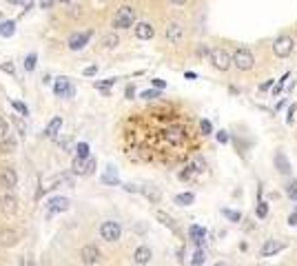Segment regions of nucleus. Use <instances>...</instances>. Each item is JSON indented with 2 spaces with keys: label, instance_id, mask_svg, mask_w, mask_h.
Instances as JSON below:
<instances>
[{
  "label": "nucleus",
  "instance_id": "7c9ffc66",
  "mask_svg": "<svg viewBox=\"0 0 297 266\" xmlns=\"http://www.w3.org/2000/svg\"><path fill=\"white\" fill-rule=\"evenodd\" d=\"M284 193H286V196H289L291 200H295V198H297V180H295V178L286 180V184H284Z\"/></svg>",
  "mask_w": 297,
  "mask_h": 266
},
{
  "label": "nucleus",
  "instance_id": "6e6d98bb",
  "mask_svg": "<svg viewBox=\"0 0 297 266\" xmlns=\"http://www.w3.org/2000/svg\"><path fill=\"white\" fill-rule=\"evenodd\" d=\"M0 69H2V71H9V73H13V65H11V63L2 65V66H0Z\"/></svg>",
  "mask_w": 297,
  "mask_h": 266
},
{
  "label": "nucleus",
  "instance_id": "c85d7f7f",
  "mask_svg": "<svg viewBox=\"0 0 297 266\" xmlns=\"http://www.w3.org/2000/svg\"><path fill=\"white\" fill-rule=\"evenodd\" d=\"M13 31H16V22H13V20H4V22H0V36L9 38V36H13Z\"/></svg>",
  "mask_w": 297,
  "mask_h": 266
},
{
  "label": "nucleus",
  "instance_id": "39448f33",
  "mask_svg": "<svg viewBox=\"0 0 297 266\" xmlns=\"http://www.w3.org/2000/svg\"><path fill=\"white\" fill-rule=\"evenodd\" d=\"M209 60H211V65H213L218 71H222V73L231 71V66H233V56L226 47H211V58Z\"/></svg>",
  "mask_w": 297,
  "mask_h": 266
},
{
  "label": "nucleus",
  "instance_id": "a19ab883",
  "mask_svg": "<svg viewBox=\"0 0 297 266\" xmlns=\"http://www.w3.org/2000/svg\"><path fill=\"white\" fill-rule=\"evenodd\" d=\"M295 113H297V104H291L289 107V111H286V125H293V120H295Z\"/></svg>",
  "mask_w": 297,
  "mask_h": 266
},
{
  "label": "nucleus",
  "instance_id": "69168bd1",
  "mask_svg": "<svg viewBox=\"0 0 297 266\" xmlns=\"http://www.w3.org/2000/svg\"><path fill=\"white\" fill-rule=\"evenodd\" d=\"M20 266H25V264H20Z\"/></svg>",
  "mask_w": 297,
  "mask_h": 266
},
{
  "label": "nucleus",
  "instance_id": "ea45409f",
  "mask_svg": "<svg viewBox=\"0 0 297 266\" xmlns=\"http://www.w3.org/2000/svg\"><path fill=\"white\" fill-rule=\"evenodd\" d=\"M195 54L200 56V58H211V47L209 45H198V51H195Z\"/></svg>",
  "mask_w": 297,
  "mask_h": 266
},
{
  "label": "nucleus",
  "instance_id": "c9c22d12",
  "mask_svg": "<svg viewBox=\"0 0 297 266\" xmlns=\"http://www.w3.org/2000/svg\"><path fill=\"white\" fill-rule=\"evenodd\" d=\"M215 137H218L220 144H228V142H231V133H228L226 129H220L218 133H215Z\"/></svg>",
  "mask_w": 297,
  "mask_h": 266
},
{
  "label": "nucleus",
  "instance_id": "b1692460",
  "mask_svg": "<svg viewBox=\"0 0 297 266\" xmlns=\"http://www.w3.org/2000/svg\"><path fill=\"white\" fill-rule=\"evenodd\" d=\"M195 178H198V173H195V169L191 166V162H186L184 169H182L180 173H178V180H180V182H191V180H195Z\"/></svg>",
  "mask_w": 297,
  "mask_h": 266
},
{
  "label": "nucleus",
  "instance_id": "8fccbe9b",
  "mask_svg": "<svg viewBox=\"0 0 297 266\" xmlns=\"http://www.w3.org/2000/svg\"><path fill=\"white\" fill-rule=\"evenodd\" d=\"M260 200H264V184H257V202H260Z\"/></svg>",
  "mask_w": 297,
  "mask_h": 266
},
{
  "label": "nucleus",
  "instance_id": "7ed1b4c3",
  "mask_svg": "<svg viewBox=\"0 0 297 266\" xmlns=\"http://www.w3.org/2000/svg\"><path fill=\"white\" fill-rule=\"evenodd\" d=\"M231 56H233V66H235L237 71H242V73H246V71H253V69H255V65H257V60H255V56H253V51L248 49V47H244V45L235 47V49L231 51Z\"/></svg>",
  "mask_w": 297,
  "mask_h": 266
},
{
  "label": "nucleus",
  "instance_id": "ddd939ff",
  "mask_svg": "<svg viewBox=\"0 0 297 266\" xmlns=\"http://www.w3.org/2000/svg\"><path fill=\"white\" fill-rule=\"evenodd\" d=\"M189 240L193 242L198 249H204V242H207V229L200 224H191L189 226Z\"/></svg>",
  "mask_w": 297,
  "mask_h": 266
},
{
  "label": "nucleus",
  "instance_id": "4c0bfd02",
  "mask_svg": "<svg viewBox=\"0 0 297 266\" xmlns=\"http://www.w3.org/2000/svg\"><path fill=\"white\" fill-rule=\"evenodd\" d=\"M140 98H145V100H155V98H160V89H147V91L140 93Z\"/></svg>",
  "mask_w": 297,
  "mask_h": 266
},
{
  "label": "nucleus",
  "instance_id": "412c9836",
  "mask_svg": "<svg viewBox=\"0 0 297 266\" xmlns=\"http://www.w3.org/2000/svg\"><path fill=\"white\" fill-rule=\"evenodd\" d=\"M62 129V118L60 116H56L54 120L49 122V127H47V131H45V137H54V140H58V133Z\"/></svg>",
  "mask_w": 297,
  "mask_h": 266
},
{
  "label": "nucleus",
  "instance_id": "5fc2aeb1",
  "mask_svg": "<svg viewBox=\"0 0 297 266\" xmlns=\"http://www.w3.org/2000/svg\"><path fill=\"white\" fill-rule=\"evenodd\" d=\"M51 4H54V0H40V7L42 9H49Z\"/></svg>",
  "mask_w": 297,
  "mask_h": 266
},
{
  "label": "nucleus",
  "instance_id": "a18cd8bd",
  "mask_svg": "<svg viewBox=\"0 0 297 266\" xmlns=\"http://www.w3.org/2000/svg\"><path fill=\"white\" fill-rule=\"evenodd\" d=\"M56 142H58V144L62 146V149H71V144H74V140H71V137H62V140L58 137V140H56Z\"/></svg>",
  "mask_w": 297,
  "mask_h": 266
},
{
  "label": "nucleus",
  "instance_id": "f3484780",
  "mask_svg": "<svg viewBox=\"0 0 297 266\" xmlns=\"http://www.w3.org/2000/svg\"><path fill=\"white\" fill-rule=\"evenodd\" d=\"M91 33H93V31H82V33H74V36L69 38V42H67V45H69V49H71V51H80V49H82V47H84V45H87V42H89Z\"/></svg>",
  "mask_w": 297,
  "mask_h": 266
},
{
  "label": "nucleus",
  "instance_id": "864d4df0",
  "mask_svg": "<svg viewBox=\"0 0 297 266\" xmlns=\"http://www.w3.org/2000/svg\"><path fill=\"white\" fill-rule=\"evenodd\" d=\"M95 71H98V66H95V65H91V66H87V69H84V75H93Z\"/></svg>",
  "mask_w": 297,
  "mask_h": 266
},
{
  "label": "nucleus",
  "instance_id": "bf43d9fd",
  "mask_svg": "<svg viewBox=\"0 0 297 266\" xmlns=\"http://www.w3.org/2000/svg\"><path fill=\"white\" fill-rule=\"evenodd\" d=\"M169 2H171V4H186L189 0H169Z\"/></svg>",
  "mask_w": 297,
  "mask_h": 266
},
{
  "label": "nucleus",
  "instance_id": "cd10ccee",
  "mask_svg": "<svg viewBox=\"0 0 297 266\" xmlns=\"http://www.w3.org/2000/svg\"><path fill=\"white\" fill-rule=\"evenodd\" d=\"M102 182L104 184H120L118 171L113 169V166H107V171H104V175H102Z\"/></svg>",
  "mask_w": 297,
  "mask_h": 266
},
{
  "label": "nucleus",
  "instance_id": "e2e57ef3",
  "mask_svg": "<svg viewBox=\"0 0 297 266\" xmlns=\"http://www.w3.org/2000/svg\"><path fill=\"white\" fill-rule=\"evenodd\" d=\"M58 2H69V0H58Z\"/></svg>",
  "mask_w": 297,
  "mask_h": 266
},
{
  "label": "nucleus",
  "instance_id": "9b49d317",
  "mask_svg": "<svg viewBox=\"0 0 297 266\" xmlns=\"http://www.w3.org/2000/svg\"><path fill=\"white\" fill-rule=\"evenodd\" d=\"M54 93L60 98H74L75 96V87L71 84L69 78H58L54 84Z\"/></svg>",
  "mask_w": 297,
  "mask_h": 266
},
{
  "label": "nucleus",
  "instance_id": "f8f14e48",
  "mask_svg": "<svg viewBox=\"0 0 297 266\" xmlns=\"http://www.w3.org/2000/svg\"><path fill=\"white\" fill-rule=\"evenodd\" d=\"M80 260H82V264H87V266L98 264V260H100V249H98L95 244L82 246V251H80Z\"/></svg>",
  "mask_w": 297,
  "mask_h": 266
},
{
  "label": "nucleus",
  "instance_id": "9d476101",
  "mask_svg": "<svg viewBox=\"0 0 297 266\" xmlns=\"http://www.w3.org/2000/svg\"><path fill=\"white\" fill-rule=\"evenodd\" d=\"M16 184H18L16 171H13L11 166H2V169H0V189L11 191V189H16Z\"/></svg>",
  "mask_w": 297,
  "mask_h": 266
},
{
  "label": "nucleus",
  "instance_id": "49530a36",
  "mask_svg": "<svg viewBox=\"0 0 297 266\" xmlns=\"http://www.w3.org/2000/svg\"><path fill=\"white\" fill-rule=\"evenodd\" d=\"M7 2H9V4H22V7H25V9H29L33 0H7Z\"/></svg>",
  "mask_w": 297,
  "mask_h": 266
},
{
  "label": "nucleus",
  "instance_id": "052dcab7",
  "mask_svg": "<svg viewBox=\"0 0 297 266\" xmlns=\"http://www.w3.org/2000/svg\"><path fill=\"white\" fill-rule=\"evenodd\" d=\"M213 266H226V264H224V262H215Z\"/></svg>",
  "mask_w": 297,
  "mask_h": 266
},
{
  "label": "nucleus",
  "instance_id": "58836bf2",
  "mask_svg": "<svg viewBox=\"0 0 297 266\" xmlns=\"http://www.w3.org/2000/svg\"><path fill=\"white\" fill-rule=\"evenodd\" d=\"M36 60H38L36 54H29V56H27V58H25V69H27V71H33V69H36Z\"/></svg>",
  "mask_w": 297,
  "mask_h": 266
},
{
  "label": "nucleus",
  "instance_id": "6ab92c4d",
  "mask_svg": "<svg viewBox=\"0 0 297 266\" xmlns=\"http://www.w3.org/2000/svg\"><path fill=\"white\" fill-rule=\"evenodd\" d=\"M18 211V200L13 198V196H2L0 198V213L2 215H13V213Z\"/></svg>",
  "mask_w": 297,
  "mask_h": 266
},
{
  "label": "nucleus",
  "instance_id": "bb28decb",
  "mask_svg": "<svg viewBox=\"0 0 297 266\" xmlns=\"http://www.w3.org/2000/svg\"><path fill=\"white\" fill-rule=\"evenodd\" d=\"M268 211H271V206H268V200H260V202H257V206H255V217H257V220H266Z\"/></svg>",
  "mask_w": 297,
  "mask_h": 266
},
{
  "label": "nucleus",
  "instance_id": "a211bd4d",
  "mask_svg": "<svg viewBox=\"0 0 297 266\" xmlns=\"http://www.w3.org/2000/svg\"><path fill=\"white\" fill-rule=\"evenodd\" d=\"M151 258H153V251L148 249L147 244L138 246V249H136V253H133V262H136L138 266H147L148 262H151Z\"/></svg>",
  "mask_w": 297,
  "mask_h": 266
},
{
  "label": "nucleus",
  "instance_id": "09e8293b",
  "mask_svg": "<svg viewBox=\"0 0 297 266\" xmlns=\"http://www.w3.org/2000/svg\"><path fill=\"white\" fill-rule=\"evenodd\" d=\"M271 87H273V80H264V82L260 84V91H268Z\"/></svg>",
  "mask_w": 297,
  "mask_h": 266
},
{
  "label": "nucleus",
  "instance_id": "680f3d73",
  "mask_svg": "<svg viewBox=\"0 0 297 266\" xmlns=\"http://www.w3.org/2000/svg\"><path fill=\"white\" fill-rule=\"evenodd\" d=\"M27 266H36V262H27Z\"/></svg>",
  "mask_w": 297,
  "mask_h": 266
},
{
  "label": "nucleus",
  "instance_id": "f03ea898",
  "mask_svg": "<svg viewBox=\"0 0 297 266\" xmlns=\"http://www.w3.org/2000/svg\"><path fill=\"white\" fill-rule=\"evenodd\" d=\"M295 49H297V40H295L293 33H289V31L280 33V36H275V38L271 40V54L275 56L277 60L291 58Z\"/></svg>",
  "mask_w": 297,
  "mask_h": 266
},
{
  "label": "nucleus",
  "instance_id": "4468645a",
  "mask_svg": "<svg viewBox=\"0 0 297 266\" xmlns=\"http://www.w3.org/2000/svg\"><path fill=\"white\" fill-rule=\"evenodd\" d=\"M95 171V158H87V160H80L74 158V173L78 175H89Z\"/></svg>",
  "mask_w": 297,
  "mask_h": 266
},
{
  "label": "nucleus",
  "instance_id": "79ce46f5",
  "mask_svg": "<svg viewBox=\"0 0 297 266\" xmlns=\"http://www.w3.org/2000/svg\"><path fill=\"white\" fill-rule=\"evenodd\" d=\"M13 109H16L18 113H20V116H27V113H29V109H27V104H22V102H18V100H13Z\"/></svg>",
  "mask_w": 297,
  "mask_h": 266
},
{
  "label": "nucleus",
  "instance_id": "37998d69",
  "mask_svg": "<svg viewBox=\"0 0 297 266\" xmlns=\"http://www.w3.org/2000/svg\"><path fill=\"white\" fill-rule=\"evenodd\" d=\"M13 122H16V127H18V133H20V135L25 137V135H27V125H25V122H22V120H20V118H18V116L13 118Z\"/></svg>",
  "mask_w": 297,
  "mask_h": 266
},
{
  "label": "nucleus",
  "instance_id": "aec40b11",
  "mask_svg": "<svg viewBox=\"0 0 297 266\" xmlns=\"http://www.w3.org/2000/svg\"><path fill=\"white\" fill-rule=\"evenodd\" d=\"M140 196H145L148 202H153V204H157V202L162 200L160 189H157V187H151V184H147V187H140Z\"/></svg>",
  "mask_w": 297,
  "mask_h": 266
},
{
  "label": "nucleus",
  "instance_id": "de8ad7c7",
  "mask_svg": "<svg viewBox=\"0 0 297 266\" xmlns=\"http://www.w3.org/2000/svg\"><path fill=\"white\" fill-rule=\"evenodd\" d=\"M286 222H289V226H297V211H293V213H291V215H289V220H286Z\"/></svg>",
  "mask_w": 297,
  "mask_h": 266
},
{
  "label": "nucleus",
  "instance_id": "f704fd0d",
  "mask_svg": "<svg viewBox=\"0 0 297 266\" xmlns=\"http://www.w3.org/2000/svg\"><path fill=\"white\" fill-rule=\"evenodd\" d=\"M204 260H207V251H204V249H195L193 258H191V264H193V266H202Z\"/></svg>",
  "mask_w": 297,
  "mask_h": 266
},
{
  "label": "nucleus",
  "instance_id": "0eeeda50",
  "mask_svg": "<svg viewBox=\"0 0 297 266\" xmlns=\"http://www.w3.org/2000/svg\"><path fill=\"white\" fill-rule=\"evenodd\" d=\"M284 249H286V242L268 237V240H264V244L260 246V258H275V255L282 253Z\"/></svg>",
  "mask_w": 297,
  "mask_h": 266
},
{
  "label": "nucleus",
  "instance_id": "20e7f679",
  "mask_svg": "<svg viewBox=\"0 0 297 266\" xmlns=\"http://www.w3.org/2000/svg\"><path fill=\"white\" fill-rule=\"evenodd\" d=\"M111 27L113 29H131V27H136V7H131V4L118 7V11L113 13Z\"/></svg>",
  "mask_w": 297,
  "mask_h": 266
},
{
  "label": "nucleus",
  "instance_id": "13d9d810",
  "mask_svg": "<svg viewBox=\"0 0 297 266\" xmlns=\"http://www.w3.org/2000/svg\"><path fill=\"white\" fill-rule=\"evenodd\" d=\"M244 222H246V224H244V229H246V231H253V222H251V220H244Z\"/></svg>",
  "mask_w": 297,
  "mask_h": 266
},
{
  "label": "nucleus",
  "instance_id": "72a5a7b5",
  "mask_svg": "<svg viewBox=\"0 0 297 266\" xmlns=\"http://www.w3.org/2000/svg\"><path fill=\"white\" fill-rule=\"evenodd\" d=\"M222 215L226 217L228 222H235V224H237V222H242V213L233 211V208H222Z\"/></svg>",
  "mask_w": 297,
  "mask_h": 266
},
{
  "label": "nucleus",
  "instance_id": "4be33fe9",
  "mask_svg": "<svg viewBox=\"0 0 297 266\" xmlns=\"http://www.w3.org/2000/svg\"><path fill=\"white\" fill-rule=\"evenodd\" d=\"M155 217L160 220V224H164L166 229H171L173 233H178V226H175V220L169 215V213H164V211H155Z\"/></svg>",
  "mask_w": 297,
  "mask_h": 266
},
{
  "label": "nucleus",
  "instance_id": "3c124183",
  "mask_svg": "<svg viewBox=\"0 0 297 266\" xmlns=\"http://www.w3.org/2000/svg\"><path fill=\"white\" fill-rule=\"evenodd\" d=\"M153 87H155V89H164L166 82H164V80H160V78H155V80H153Z\"/></svg>",
  "mask_w": 297,
  "mask_h": 266
},
{
  "label": "nucleus",
  "instance_id": "1a4fd4ad",
  "mask_svg": "<svg viewBox=\"0 0 297 266\" xmlns=\"http://www.w3.org/2000/svg\"><path fill=\"white\" fill-rule=\"evenodd\" d=\"M273 164H275L277 173H280V175H284V178H289V175H291V171H293V166H291L289 155H286L282 149H277V151H275V155H273Z\"/></svg>",
  "mask_w": 297,
  "mask_h": 266
},
{
  "label": "nucleus",
  "instance_id": "c03bdc74",
  "mask_svg": "<svg viewBox=\"0 0 297 266\" xmlns=\"http://www.w3.org/2000/svg\"><path fill=\"white\" fill-rule=\"evenodd\" d=\"M4 135H9V125H7V120L0 116V140H2Z\"/></svg>",
  "mask_w": 297,
  "mask_h": 266
},
{
  "label": "nucleus",
  "instance_id": "2eb2a0df",
  "mask_svg": "<svg viewBox=\"0 0 297 266\" xmlns=\"http://www.w3.org/2000/svg\"><path fill=\"white\" fill-rule=\"evenodd\" d=\"M133 33H136L138 40H151V38L155 36V27H153L151 22H136Z\"/></svg>",
  "mask_w": 297,
  "mask_h": 266
},
{
  "label": "nucleus",
  "instance_id": "423d86ee",
  "mask_svg": "<svg viewBox=\"0 0 297 266\" xmlns=\"http://www.w3.org/2000/svg\"><path fill=\"white\" fill-rule=\"evenodd\" d=\"M100 235H102L104 242H118L122 237V226L116 220H104L100 224Z\"/></svg>",
  "mask_w": 297,
  "mask_h": 266
},
{
  "label": "nucleus",
  "instance_id": "2f4dec72",
  "mask_svg": "<svg viewBox=\"0 0 297 266\" xmlns=\"http://www.w3.org/2000/svg\"><path fill=\"white\" fill-rule=\"evenodd\" d=\"M75 158H80V160L91 158V155H89V144H87V142H78V144H75Z\"/></svg>",
  "mask_w": 297,
  "mask_h": 266
},
{
  "label": "nucleus",
  "instance_id": "393cba45",
  "mask_svg": "<svg viewBox=\"0 0 297 266\" xmlns=\"http://www.w3.org/2000/svg\"><path fill=\"white\" fill-rule=\"evenodd\" d=\"M16 140H13V135L11 133H9V135H4L2 140H0V151H2V153H13V151H16Z\"/></svg>",
  "mask_w": 297,
  "mask_h": 266
},
{
  "label": "nucleus",
  "instance_id": "5701e85b",
  "mask_svg": "<svg viewBox=\"0 0 297 266\" xmlns=\"http://www.w3.org/2000/svg\"><path fill=\"white\" fill-rule=\"evenodd\" d=\"M173 202L178 204V206H191V204L195 202V193L191 191H184V193H178V196L173 198Z\"/></svg>",
  "mask_w": 297,
  "mask_h": 266
},
{
  "label": "nucleus",
  "instance_id": "4d7b16f0",
  "mask_svg": "<svg viewBox=\"0 0 297 266\" xmlns=\"http://www.w3.org/2000/svg\"><path fill=\"white\" fill-rule=\"evenodd\" d=\"M286 107V100H280V102L275 104V111H280V109H284Z\"/></svg>",
  "mask_w": 297,
  "mask_h": 266
},
{
  "label": "nucleus",
  "instance_id": "473e14b6",
  "mask_svg": "<svg viewBox=\"0 0 297 266\" xmlns=\"http://www.w3.org/2000/svg\"><path fill=\"white\" fill-rule=\"evenodd\" d=\"M102 45L107 47V49H116V47L120 45V38L116 36V33H107V36L102 38Z\"/></svg>",
  "mask_w": 297,
  "mask_h": 266
},
{
  "label": "nucleus",
  "instance_id": "0e129e2a",
  "mask_svg": "<svg viewBox=\"0 0 297 266\" xmlns=\"http://www.w3.org/2000/svg\"><path fill=\"white\" fill-rule=\"evenodd\" d=\"M293 202H295V204H297V198H295V200H293Z\"/></svg>",
  "mask_w": 297,
  "mask_h": 266
},
{
  "label": "nucleus",
  "instance_id": "dca6fc26",
  "mask_svg": "<svg viewBox=\"0 0 297 266\" xmlns=\"http://www.w3.org/2000/svg\"><path fill=\"white\" fill-rule=\"evenodd\" d=\"M69 208V200L67 198H51L49 202H47V215H56V213H62Z\"/></svg>",
  "mask_w": 297,
  "mask_h": 266
},
{
  "label": "nucleus",
  "instance_id": "f257e3e1",
  "mask_svg": "<svg viewBox=\"0 0 297 266\" xmlns=\"http://www.w3.org/2000/svg\"><path fill=\"white\" fill-rule=\"evenodd\" d=\"M200 131L180 104L164 102L133 113L122 125L124 153L131 160L173 164L198 149Z\"/></svg>",
  "mask_w": 297,
  "mask_h": 266
},
{
  "label": "nucleus",
  "instance_id": "e433bc0d",
  "mask_svg": "<svg viewBox=\"0 0 297 266\" xmlns=\"http://www.w3.org/2000/svg\"><path fill=\"white\" fill-rule=\"evenodd\" d=\"M233 142H235V146H237V153H239V155H242V153H246V149H248V146H251V142H248V140H239V137H235V140H233Z\"/></svg>",
  "mask_w": 297,
  "mask_h": 266
},
{
  "label": "nucleus",
  "instance_id": "c756f323",
  "mask_svg": "<svg viewBox=\"0 0 297 266\" xmlns=\"http://www.w3.org/2000/svg\"><path fill=\"white\" fill-rule=\"evenodd\" d=\"M198 131H200V135L202 137H207L213 133V125H211V120H207V118H202V120L198 122Z\"/></svg>",
  "mask_w": 297,
  "mask_h": 266
},
{
  "label": "nucleus",
  "instance_id": "a878e982",
  "mask_svg": "<svg viewBox=\"0 0 297 266\" xmlns=\"http://www.w3.org/2000/svg\"><path fill=\"white\" fill-rule=\"evenodd\" d=\"M18 242V233L16 231H2L0 233V244L2 246H13Z\"/></svg>",
  "mask_w": 297,
  "mask_h": 266
},
{
  "label": "nucleus",
  "instance_id": "6e6552de",
  "mask_svg": "<svg viewBox=\"0 0 297 266\" xmlns=\"http://www.w3.org/2000/svg\"><path fill=\"white\" fill-rule=\"evenodd\" d=\"M164 38H166V42H171V45H180V42L184 40V25H180V22H169V25L164 27Z\"/></svg>",
  "mask_w": 297,
  "mask_h": 266
},
{
  "label": "nucleus",
  "instance_id": "603ef678",
  "mask_svg": "<svg viewBox=\"0 0 297 266\" xmlns=\"http://www.w3.org/2000/svg\"><path fill=\"white\" fill-rule=\"evenodd\" d=\"M133 96H136V87H133V84H129V87H127V98L131 100Z\"/></svg>",
  "mask_w": 297,
  "mask_h": 266
}]
</instances>
